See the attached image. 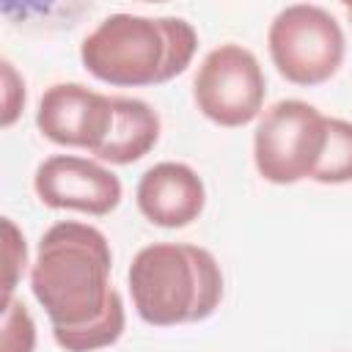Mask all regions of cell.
<instances>
[{"label": "cell", "mask_w": 352, "mask_h": 352, "mask_svg": "<svg viewBox=\"0 0 352 352\" xmlns=\"http://www.w3.org/2000/svg\"><path fill=\"white\" fill-rule=\"evenodd\" d=\"M107 236L77 220L50 226L30 267V292L44 308L52 338L66 352H94L121 338L126 311L110 286Z\"/></svg>", "instance_id": "6da1fadb"}, {"label": "cell", "mask_w": 352, "mask_h": 352, "mask_svg": "<svg viewBox=\"0 0 352 352\" xmlns=\"http://www.w3.org/2000/svg\"><path fill=\"white\" fill-rule=\"evenodd\" d=\"M198 50L195 28L182 16L110 14L80 44V60L116 88L162 85L179 77Z\"/></svg>", "instance_id": "7a4b0ae2"}, {"label": "cell", "mask_w": 352, "mask_h": 352, "mask_svg": "<svg viewBox=\"0 0 352 352\" xmlns=\"http://www.w3.org/2000/svg\"><path fill=\"white\" fill-rule=\"evenodd\" d=\"M129 294L138 316L151 327H176L209 319L223 300L217 258L198 245L154 242L135 253Z\"/></svg>", "instance_id": "3957f363"}, {"label": "cell", "mask_w": 352, "mask_h": 352, "mask_svg": "<svg viewBox=\"0 0 352 352\" xmlns=\"http://www.w3.org/2000/svg\"><path fill=\"white\" fill-rule=\"evenodd\" d=\"M267 47L280 77L294 85H322L341 69L346 38L327 8L294 3L270 22Z\"/></svg>", "instance_id": "277c9868"}, {"label": "cell", "mask_w": 352, "mask_h": 352, "mask_svg": "<svg viewBox=\"0 0 352 352\" xmlns=\"http://www.w3.org/2000/svg\"><path fill=\"white\" fill-rule=\"evenodd\" d=\"M327 143V116L302 99H280L267 107L253 132V162L270 184L311 179Z\"/></svg>", "instance_id": "5b68a950"}, {"label": "cell", "mask_w": 352, "mask_h": 352, "mask_svg": "<svg viewBox=\"0 0 352 352\" xmlns=\"http://www.w3.org/2000/svg\"><path fill=\"white\" fill-rule=\"evenodd\" d=\"M267 77L258 58L242 44L209 50L192 77V99L204 118L217 126H245L261 116Z\"/></svg>", "instance_id": "8992f818"}, {"label": "cell", "mask_w": 352, "mask_h": 352, "mask_svg": "<svg viewBox=\"0 0 352 352\" xmlns=\"http://www.w3.org/2000/svg\"><path fill=\"white\" fill-rule=\"evenodd\" d=\"M33 190L50 209H74L82 214H110L124 195L121 179L102 162L52 154L33 173Z\"/></svg>", "instance_id": "52a82bcc"}, {"label": "cell", "mask_w": 352, "mask_h": 352, "mask_svg": "<svg viewBox=\"0 0 352 352\" xmlns=\"http://www.w3.org/2000/svg\"><path fill=\"white\" fill-rule=\"evenodd\" d=\"M113 116V96L91 91L82 82H55L38 99L36 126L55 146L94 154L110 135Z\"/></svg>", "instance_id": "ba28073f"}, {"label": "cell", "mask_w": 352, "mask_h": 352, "mask_svg": "<svg viewBox=\"0 0 352 352\" xmlns=\"http://www.w3.org/2000/svg\"><path fill=\"white\" fill-rule=\"evenodd\" d=\"M135 204L148 223L160 228H184L201 217L206 187L190 165L165 160L138 179Z\"/></svg>", "instance_id": "9c48e42d"}, {"label": "cell", "mask_w": 352, "mask_h": 352, "mask_svg": "<svg viewBox=\"0 0 352 352\" xmlns=\"http://www.w3.org/2000/svg\"><path fill=\"white\" fill-rule=\"evenodd\" d=\"M113 113L110 135L94 154L110 165H132L157 146L160 116L148 102L135 96H113Z\"/></svg>", "instance_id": "30bf717a"}, {"label": "cell", "mask_w": 352, "mask_h": 352, "mask_svg": "<svg viewBox=\"0 0 352 352\" xmlns=\"http://www.w3.org/2000/svg\"><path fill=\"white\" fill-rule=\"evenodd\" d=\"M311 179L319 184L352 182V121L327 118V143Z\"/></svg>", "instance_id": "8fae6325"}, {"label": "cell", "mask_w": 352, "mask_h": 352, "mask_svg": "<svg viewBox=\"0 0 352 352\" xmlns=\"http://www.w3.org/2000/svg\"><path fill=\"white\" fill-rule=\"evenodd\" d=\"M36 349V322L25 302L8 297L3 300V330L0 352H33Z\"/></svg>", "instance_id": "7c38bea8"}, {"label": "cell", "mask_w": 352, "mask_h": 352, "mask_svg": "<svg viewBox=\"0 0 352 352\" xmlns=\"http://www.w3.org/2000/svg\"><path fill=\"white\" fill-rule=\"evenodd\" d=\"M3 239H6V278H3V300L14 297V289H16V280L22 278L25 272V264H28V245H25V236L22 231L14 226L11 217H3Z\"/></svg>", "instance_id": "4fadbf2b"}, {"label": "cell", "mask_w": 352, "mask_h": 352, "mask_svg": "<svg viewBox=\"0 0 352 352\" xmlns=\"http://www.w3.org/2000/svg\"><path fill=\"white\" fill-rule=\"evenodd\" d=\"M3 126H11L25 107V80L16 74L11 60H3Z\"/></svg>", "instance_id": "5bb4252c"}, {"label": "cell", "mask_w": 352, "mask_h": 352, "mask_svg": "<svg viewBox=\"0 0 352 352\" xmlns=\"http://www.w3.org/2000/svg\"><path fill=\"white\" fill-rule=\"evenodd\" d=\"M346 16H349V22H352V6H346Z\"/></svg>", "instance_id": "9a60e30c"}]
</instances>
